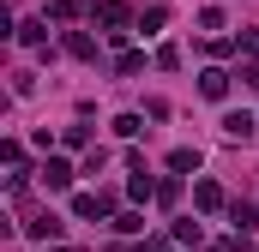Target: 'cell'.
I'll use <instances>...</instances> for the list:
<instances>
[{
  "label": "cell",
  "mask_w": 259,
  "mask_h": 252,
  "mask_svg": "<svg viewBox=\"0 0 259 252\" xmlns=\"http://www.w3.org/2000/svg\"><path fill=\"white\" fill-rule=\"evenodd\" d=\"M169 168H175V174H193V168H199V150H187V144L169 150Z\"/></svg>",
  "instance_id": "cell-10"
},
{
  "label": "cell",
  "mask_w": 259,
  "mask_h": 252,
  "mask_svg": "<svg viewBox=\"0 0 259 252\" xmlns=\"http://www.w3.org/2000/svg\"><path fill=\"white\" fill-rule=\"evenodd\" d=\"M61 144H66V150H84V144H91V132H84V126H66Z\"/></svg>",
  "instance_id": "cell-14"
},
{
  "label": "cell",
  "mask_w": 259,
  "mask_h": 252,
  "mask_svg": "<svg viewBox=\"0 0 259 252\" xmlns=\"http://www.w3.org/2000/svg\"><path fill=\"white\" fill-rule=\"evenodd\" d=\"M157 198H163V204H175V198H181V174H169V180H157Z\"/></svg>",
  "instance_id": "cell-15"
},
{
  "label": "cell",
  "mask_w": 259,
  "mask_h": 252,
  "mask_svg": "<svg viewBox=\"0 0 259 252\" xmlns=\"http://www.w3.org/2000/svg\"><path fill=\"white\" fill-rule=\"evenodd\" d=\"M199 90H205L211 102H223V96H229V72H223V66H205V72H199Z\"/></svg>",
  "instance_id": "cell-3"
},
{
  "label": "cell",
  "mask_w": 259,
  "mask_h": 252,
  "mask_svg": "<svg viewBox=\"0 0 259 252\" xmlns=\"http://www.w3.org/2000/svg\"><path fill=\"white\" fill-rule=\"evenodd\" d=\"M42 186H55V192L72 186V162H66V156H49V162H42Z\"/></svg>",
  "instance_id": "cell-1"
},
{
  "label": "cell",
  "mask_w": 259,
  "mask_h": 252,
  "mask_svg": "<svg viewBox=\"0 0 259 252\" xmlns=\"http://www.w3.org/2000/svg\"><path fill=\"white\" fill-rule=\"evenodd\" d=\"M66 54H72V60H97V42H91L84 30H66Z\"/></svg>",
  "instance_id": "cell-5"
},
{
  "label": "cell",
  "mask_w": 259,
  "mask_h": 252,
  "mask_svg": "<svg viewBox=\"0 0 259 252\" xmlns=\"http://www.w3.org/2000/svg\"><path fill=\"white\" fill-rule=\"evenodd\" d=\"M163 24H169V12H163V6H145V18H139V30H145V36H157Z\"/></svg>",
  "instance_id": "cell-12"
},
{
  "label": "cell",
  "mask_w": 259,
  "mask_h": 252,
  "mask_svg": "<svg viewBox=\"0 0 259 252\" xmlns=\"http://www.w3.org/2000/svg\"><path fill=\"white\" fill-rule=\"evenodd\" d=\"M199 240H205L199 222H175V246H199Z\"/></svg>",
  "instance_id": "cell-13"
},
{
  "label": "cell",
  "mask_w": 259,
  "mask_h": 252,
  "mask_svg": "<svg viewBox=\"0 0 259 252\" xmlns=\"http://www.w3.org/2000/svg\"><path fill=\"white\" fill-rule=\"evenodd\" d=\"M97 18H103V24H109V36H121V30H127V0H103V6H97Z\"/></svg>",
  "instance_id": "cell-4"
},
{
  "label": "cell",
  "mask_w": 259,
  "mask_h": 252,
  "mask_svg": "<svg viewBox=\"0 0 259 252\" xmlns=\"http://www.w3.org/2000/svg\"><path fill=\"white\" fill-rule=\"evenodd\" d=\"M211 252H247V240H217Z\"/></svg>",
  "instance_id": "cell-20"
},
{
  "label": "cell",
  "mask_w": 259,
  "mask_h": 252,
  "mask_svg": "<svg viewBox=\"0 0 259 252\" xmlns=\"http://www.w3.org/2000/svg\"><path fill=\"white\" fill-rule=\"evenodd\" d=\"M55 252H72V246H55Z\"/></svg>",
  "instance_id": "cell-21"
},
{
  "label": "cell",
  "mask_w": 259,
  "mask_h": 252,
  "mask_svg": "<svg viewBox=\"0 0 259 252\" xmlns=\"http://www.w3.org/2000/svg\"><path fill=\"white\" fill-rule=\"evenodd\" d=\"M223 132H229V138H253V114H247V108L223 114Z\"/></svg>",
  "instance_id": "cell-7"
},
{
  "label": "cell",
  "mask_w": 259,
  "mask_h": 252,
  "mask_svg": "<svg viewBox=\"0 0 259 252\" xmlns=\"http://www.w3.org/2000/svg\"><path fill=\"white\" fill-rule=\"evenodd\" d=\"M151 192H157V180H151L145 168H133V180H127V198H151Z\"/></svg>",
  "instance_id": "cell-11"
},
{
  "label": "cell",
  "mask_w": 259,
  "mask_h": 252,
  "mask_svg": "<svg viewBox=\"0 0 259 252\" xmlns=\"http://www.w3.org/2000/svg\"><path fill=\"white\" fill-rule=\"evenodd\" d=\"M241 84H247V90H259V66H241Z\"/></svg>",
  "instance_id": "cell-19"
},
{
  "label": "cell",
  "mask_w": 259,
  "mask_h": 252,
  "mask_svg": "<svg viewBox=\"0 0 259 252\" xmlns=\"http://www.w3.org/2000/svg\"><path fill=\"white\" fill-rule=\"evenodd\" d=\"M115 228H121V234H139V228H145V216H139V210H121V216H115Z\"/></svg>",
  "instance_id": "cell-16"
},
{
  "label": "cell",
  "mask_w": 259,
  "mask_h": 252,
  "mask_svg": "<svg viewBox=\"0 0 259 252\" xmlns=\"http://www.w3.org/2000/svg\"><path fill=\"white\" fill-rule=\"evenodd\" d=\"M42 36H49V24H42V18H30V24H18V42H24V48H42Z\"/></svg>",
  "instance_id": "cell-9"
},
{
  "label": "cell",
  "mask_w": 259,
  "mask_h": 252,
  "mask_svg": "<svg viewBox=\"0 0 259 252\" xmlns=\"http://www.w3.org/2000/svg\"><path fill=\"white\" fill-rule=\"evenodd\" d=\"M193 204L205 210V216H217V210H223L229 198H223V186H217V180H199V186H193Z\"/></svg>",
  "instance_id": "cell-2"
},
{
  "label": "cell",
  "mask_w": 259,
  "mask_h": 252,
  "mask_svg": "<svg viewBox=\"0 0 259 252\" xmlns=\"http://www.w3.org/2000/svg\"><path fill=\"white\" fill-rule=\"evenodd\" d=\"M139 66H145V54H133V48H127V54H121V60H115V72H127V78H133V72H139Z\"/></svg>",
  "instance_id": "cell-18"
},
{
  "label": "cell",
  "mask_w": 259,
  "mask_h": 252,
  "mask_svg": "<svg viewBox=\"0 0 259 252\" xmlns=\"http://www.w3.org/2000/svg\"><path fill=\"white\" fill-rule=\"evenodd\" d=\"M139 126H145L139 114H115V132H121V138H139Z\"/></svg>",
  "instance_id": "cell-17"
},
{
  "label": "cell",
  "mask_w": 259,
  "mask_h": 252,
  "mask_svg": "<svg viewBox=\"0 0 259 252\" xmlns=\"http://www.w3.org/2000/svg\"><path fill=\"white\" fill-rule=\"evenodd\" d=\"M24 234H30V240H55V234H61V222H55V216H30V222H24Z\"/></svg>",
  "instance_id": "cell-8"
},
{
  "label": "cell",
  "mask_w": 259,
  "mask_h": 252,
  "mask_svg": "<svg viewBox=\"0 0 259 252\" xmlns=\"http://www.w3.org/2000/svg\"><path fill=\"white\" fill-rule=\"evenodd\" d=\"M229 222H235V234H253V228H259V210H253V204H229Z\"/></svg>",
  "instance_id": "cell-6"
}]
</instances>
